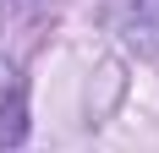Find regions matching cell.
Returning a JSON list of instances; mask_svg holds the SVG:
<instances>
[{
  "label": "cell",
  "mask_w": 159,
  "mask_h": 153,
  "mask_svg": "<svg viewBox=\"0 0 159 153\" xmlns=\"http://www.w3.org/2000/svg\"><path fill=\"white\" fill-rule=\"evenodd\" d=\"M22 137H28V88H22V71L0 55V153L16 148Z\"/></svg>",
  "instance_id": "6da1fadb"
},
{
  "label": "cell",
  "mask_w": 159,
  "mask_h": 153,
  "mask_svg": "<svg viewBox=\"0 0 159 153\" xmlns=\"http://www.w3.org/2000/svg\"><path fill=\"white\" fill-rule=\"evenodd\" d=\"M137 33L159 49V0H137Z\"/></svg>",
  "instance_id": "7a4b0ae2"
}]
</instances>
